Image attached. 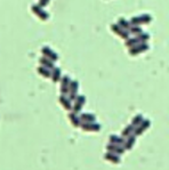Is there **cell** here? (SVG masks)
Returning a JSON list of instances; mask_svg holds the SVG:
<instances>
[{
  "label": "cell",
  "mask_w": 169,
  "mask_h": 170,
  "mask_svg": "<svg viewBox=\"0 0 169 170\" xmlns=\"http://www.w3.org/2000/svg\"><path fill=\"white\" fill-rule=\"evenodd\" d=\"M111 29H112V31L114 33H117V34H119V36H121L122 38H125V39H127V38H129V34L128 32L126 31V30H122V28L121 26H119V25H112L111 26Z\"/></svg>",
  "instance_id": "10"
},
{
  "label": "cell",
  "mask_w": 169,
  "mask_h": 170,
  "mask_svg": "<svg viewBox=\"0 0 169 170\" xmlns=\"http://www.w3.org/2000/svg\"><path fill=\"white\" fill-rule=\"evenodd\" d=\"M60 102H61V104L64 106L66 110H71V109H72V107H71V101L66 99L64 96H61V97H60Z\"/></svg>",
  "instance_id": "18"
},
{
  "label": "cell",
  "mask_w": 169,
  "mask_h": 170,
  "mask_svg": "<svg viewBox=\"0 0 169 170\" xmlns=\"http://www.w3.org/2000/svg\"><path fill=\"white\" fill-rule=\"evenodd\" d=\"M135 143H136V137H135V136H129L128 141L124 143V145H125L124 146L125 150H132L133 146L135 145Z\"/></svg>",
  "instance_id": "13"
},
{
  "label": "cell",
  "mask_w": 169,
  "mask_h": 170,
  "mask_svg": "<svg viewBox=\"0 0 169 170\" xmlns=\"http://www.w3.org/2000/svg\"><path fill=\"white\" fill-rule=\"evenodd\" d=\"M48 2H49V0H40V1H39V6H40V7H45L46 5H48Z\"/></svg>",
  "instance_id": "25"
},
{
  "label": "cell",
  "mask_w": 169,
  "mask_h": 170,
  "mask_svg": "<svg viewBox=\"0 0 169 170\" xmlns=\"http://www.w3.org/2000/svg\"><path fill=\"white\" fill-rule=\"evenodd\" d=\"M105 160H108V161L112 162V163H119L120 162V158H119V155L116 153H112V152H110V153H106L104 156Z\"/></svg>",
  "instance_id": "12"
},
{
  "label": "cell",
  "mask_w": 169,
  "mask_h": 170,
  "mask_svg": "<svg viewBox=\"0 0 169 170\" xmlns=\"http://www.w3.org/2000/svg\"><path fill=\"white\" fill-rule=\"evenodd\" d=\"M42 54H44L45 57L50 58L52 61H56L57 58H58V57H57V54L54 53L49 47H44V48H42Z\"/></svg>",
  "instance_id": "9"
},
{
  "label": "cell",
  "mask_w": 169,
  "mask_h": 170,
  "mask_svg": "<svg viewBox=\"0 0 169 170\" xmlns=\"http://www.w3.org/2000/svg\"><path fill=\"white\" fill-rule=\"evenodd\" d=\"M70 77L69 75H65L63 79H62V86H61V91L63 94L69 93V87H70Z\"/></svg>",
  "instance_id": "11"
},
{
  "label": "cell",
  "mask_w": 169,
  "mask_h": 170,
  "mask_svg": "<svg viewBox=\"0 0 169 170\" xmlns=\"http://www.w3.org/2000/svg\"><path fill=\"white\" fill-rule=\"evenodd\" d=\"M144 119H143V115L142 114H137L136 117H134L133 119V122H132V125L134 126V127H136V126H138L140 123H141L142 121H143Z\"/></svg>",
  "instance_id": "21"
},
{
  "label": "cell",
  "mask_w": 169,
  "mask_h": 170,
  "mask_svg": "<svg viewBox=\"0 0 169 170\" xmlns=\"http://www.w3.org/2000/svg\"><path fill=\"white\" fill-rule=\"evenodd\" d=\"M147 49H149V46L143 42V44H141V45H135V46H133V48H130L129 53L132 54V55H136V54L143 53V52L147 50Z\"/></svg>",
  "instance_id": "6"
},
{
  "label": "cell",
  "mask_w": 169,
  "mask_h": 170,
  "mask_svg": "<svg viewBox=\"0 0 169 170\" xmlns=\"http://www.w3.org/2000/svg\"><path fill=\"white\" fill-rule=\"evenodd\" d=\"M110 143L122 145V144L125 143V139H124L122 137H118V136H116V135H112V136H110Z\"/></svg>",
  "instance_id": "16"
},
{
  "label": "cell",
  "mask_w": 169,
  "mask_h": 170,
  "mask_svg": "<svg viewBox=\"0 0 169 170\" xmlns=\"http://www.w3.org/2000/svg\"><path fill=\"white\" fill-rule=\"evenodd\" d=\"M60 77H61V70L57 69V68H55L54 69V71H53L52 73V78H53V81H58L60 80Z\"/></svg>",
  "instance_id": "20"
},
{
  "label": "cell",
  "mask_w": 169,
  "mask_h": 170,
  "mask_svg": "<svg viewBox=\"0 0 169 170\" xmlns=\"http://www.w3.org/2000/svg\"><path fill=\"white\" fill-rule=\"evenodd\" d=\"M78 88H79V83H78V81H71V82H70V87H69L70 101H74V99H76Z\"/></svg>",
  "instance_id": "4"
},
{
  "label": "cell",
  "mask_w": 169,
  "mask_h": 170,
  "mask_svg": "<svg viewBox=\"0 0 169 170\" xmlns=\"http://www.w3.org/2000/svg\"><path fill=\"white\" fill-rule=\"evenodd\" d=\"M69 118H70V121H71V123H72L74 127H79V126L81 125V120L77 117L74 113H71L70 115H69Z\"/></svg>",
  "instance_id": "15"
},
{
  "label": "cell",
  "mask_w": 169,
  "mask_h": 170,
  "mask_svg": "<svg viewBox=\"0 0 169 170\" xmlns=\"http://www.w3.org/2000/svg\"><path fill=\"white\" fill-rule=\"evenodd\" d=\"M95 119H96V117L92 113H84V114H81V117H80V120L82 122H94L95 121Z\"/></svg>",
  "instance_id": "14"
},
{
  "label": "cell",
  "mask_w": 169,
  "mask_h": 170,
  "mask_svg": "<svg viewBox=\"0 0 169 170\" xmlns=\"http://www.w3.org/2000/svg\"><path fill=\"white\" fill-rule=\"evenodd\" d=\"M118 25H119V26H121L122 29H125V30H128V29H130V23H129V22H127L125 18H119V21H118Z\"/></svg>",
  "instance_id": "19"
},
{
  "label": "cell",
  "mask_w": 169,
  "mask_h": 170,
  "mask_svg": "<svg viewBox=\"0 0 169 170\" xmlns=\"http://www.w3.org/2000/svg\"><path fill=\"white\" fill-rule=\"evenodd\" d=\"M152 21L151 16L150 15H142V16H138V17H133L132 20V24H147Z\"/></svg>",
  "instance_id": "3"
},
{
  "label": "cell",
  "mask_w": 169,
  "mask_h": 170,
  "mask_svg": "<svg viewBox=\"0 0 169 170\" xmlns=\"http://www.w3.org/2000/svg\"><path fill=\"white\" fill-rule=\"evenodd\" d=\"M81 128L86 131H98L101 129V126L94 123V122H84V123H81Z\"/></svg>",
  "instance_id": "5"
},
{
  "label": "cell",
  "mask_w": 169,
  "mask_h": 170,
  "mask_svg": "<svg viewBox=\"0 0 169 170\" xmlns=\"http://www.w3.org/2000/svg\"><path fill=\"white\" fill-rule=\"evenodd\" d=\"M106 149H108V151L112 152V153L118 154V155H122L126 151L125 147H122V146L119 145V144H113V143H110L109 145L106 146Z\"/></svg>",
  "instance_id": "1"
},
{
  "label": "cell",
  "mask_w": 169,
  "mask_h": 170,
  "mask_svg": "<svg viewBox=\"0 0 169 170\" xmlns=\"http://www.w3.org/2000/svg\"><path fill=\"white\" fill-rule=\"evenodd\" d=\"M74 101L76 102H74V105H73V111H74V113H78L82 109L84 101H86V97L84 96H78V97H76Z\"/></svg>",
  "instance_id": "7"
},
{
  "label": "cell",
  "mask_w": 169,
  "mask_h": 170,
  "mask_svg": "<svg viewBox=\"0 0 169 170\" xmlns=\"http://www.w3.org/2000/svg\"><path fill=\"white\" fill-rule=\"evenodd\" d=\"M32 10H33V13L36 14V15H38L39 16V18H41V20H47L48 18V14L45 12L44 9L41 8L40 6H32Z\"/></svg>",
  "instance_id": "8"
},
{
  "label": "cell",
  "mask_w": 169,
  "mask_h": 170,
  "mask_svg": "<svg viewBox=\"0 0 169 170\" xmlns=\"http://www.w3.org/2000/svg\"><path fill=\"white\" fill-rule=\"evenodd\" d=\"M150 126H151V121H150L149 119H146V120H143V121H142L140 125L137 126L136 129H134V131H135V134H136L137 136H138V135H142L145 131V130L149 128Z\"/></svg>",
  "instance_id": "2"
},
{
  "label": "cell",
  "mask_w": 169,
  "mask_h": 170,
  "mask_svg": "<svg viewBox=\"0 0 169 170\" xmlns=\"http://www.w3.org/2000/svg\"><path fill=\"white\" fill-rule=\"evenodd\" d=\"M134 126L133 125H130V126H128V127H126V129L122 131V136H129V135L132 134L134 131Z\"/></svg>",
  "instance_id": "23"
},
{
  "label": "cell",
  "mask_w": 169,
  "mask_h": 170,
  "mask_svg": "<svg viewBox=\"0 0 169 170\" xmlns=\"http://www.w3.org/2000/svg\"><path fill=\"white\" fill-rule=\"evenodd\" d=\"M38 72L40 73L42 77H46V78H49L52 75V73L49 72L47 69H45V68H39V69H38Z\"/></svg>",
  "instance_id": "22"
},
{
  "label": "cell",
  "mask_w": 169,
  "mask_h": 170,
  "mask_svg": "<svg viewBox=\"0 0 169 170\" xmlns=\"http://www.w3.org/2000/svg\"><path fill=\"white\" fill-rule=\"evenodd\" d=\"M39 62H40V64H42L44 66H46V68H49V69H53V68H54L53 62L49 61L47 57H42V58H40V60H39Z\"/></svg>",
  "instance_id": "17"
},
{
  "label": "cell",
  "mask_w": 169,
  "mask_h": 170,
  "mask_svg": "<svg viewBox=\"0 0 169 170\" xmlns=\"http://www.w3.org/2000/svg\"><path fill=\"white\" fill-rule=\"evenodd\" d=\"M130 30H132V32L135 33V34H141L142 33V29L138 28V26H134V28H132Z\"/></svg>",
  "instance_id": "24"
}]
</instances>
